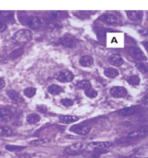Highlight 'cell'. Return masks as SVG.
<instances>
[{"label":"cell","instance_id":"cell-32","mask_svg":"<svg viewBox=\"0 0 148 158\" xmlns=\"http://www.w3.org/2000/svg\"><path fill=\"white\" fill-rule=\"evenodd\" d=\"M46 142L44 139H34L32 141L30 142V144L32 145V146H40V145L45 144Z\"/></svg>","mask_w":148,"mask_h":158},{"label":"cell","instance_id":"cell-35","mask_svg":"<svg viewBox=\"0 0 148 158\" xmlns=\"http://www.w3.org/2000/svg\"><path fill=\"white\" fill-rule=\"evenodd\" d=\"M141 102L143 104H145V105L148 104V93H146V94L145 95L143 98H142Z\"/></svg>","mask_w":148,"mask_h":158},{"label":"cell","instance_id":"cell-23","mask_svg":"<svg viewBox=\"0 0 148 158\" xmlns=\"http://www.w3.org/2000/svg\"><path fill=\"white\" fill-rule=\"evenodd\" d=\"M126 81L131 85H139L140 83V78L137 75H132L127 77Z\"/></svg>","mask_w":148,"mask_h":158},{"label":"cell","instance_id":"cell-24","mask_svg":"<svg viewBox=\"0 0 148 158\" xmlns=\"http://www.w3.org/2000/svg\"><path fill=\"white\" fill-rule=\"evenodd\" d=\"M26 120L29 124H36L40 121V116L37 114H31L27 115Z\"/></svg>","mask_w":148,"mask_h":158},{"label":"cell","instance_id":"cell-30","mask_svg":"<svg viewBox=\"0 0 148 158\" xmlns=\"http://www.w3.org/2000/svg\"><path fill=\"white\" fill-rule=\"evenodd\" d=\"M136 67L142 74H146V73H148V67L146 66V64H145L144 63H137L136 64Z\"/></svg>","mask_w":148,"mask_h":158},{"label":"cell","instance_id":"cell-20","mask_svg":"<svg viewBox=\"0 0 148 158\" xmlns=\"http://www.w3.org/2000/svg\"><path fill=\"white\" fill-rule=\"evenodd\" d=\"M47 91L49 92L50 94L56 96V95L61 94V93L63 92V89L61 87V86L58 85L53 84V85H49V87H48Z\"/></svg>","mask_w":148,"mask_h":158},{"label":"cell","instance_id":"cell-5","mask_svg":"<svg viewBox=\"0 0 148 158\" xmlns=\"http://www.w3.org/2000/svg\"><path fill=\"white\" fill-rule=\"evenodd\" d=\"M14 117V112L10 108L7 106L0 107V121L1 122H9Z\"/></svg>","mask_w":148,"mask_h":158},{"label":"cell","instance_id":"cell-16","mask_svg":"<svg viewBox=\"0 0 148 158\" xmlns=\"http://www.w3.org/2000/svg\"><path fill=\"white\" fill-rule=\"evenodd\" d=\"M78 120V117L72 116V115H61L59 117L60 122L63 123V124H71Z\"/></svg>","mask_w":148,"mask_h":158},{"label":"cell","instance_id":"cell-2","mask_svg":"<svg viewBox=\"0 0 148 158\" xmlns=\"http://www.w3.org/2000/svg\"><path fill=\"white\" fill-rule=\"evenodd\" d=\"M148 136V126L141 127L133 130L127 136L128 140H137Z\"/></svg>","mask_w":148,"mask_h":158},{"label":"cell","instance_id":"cell-38","mask_svg":"<svg viewBox=\"0 0 148 158\" xmlns=\"http://www.w3.org/2000/svg\"><path fill=\"white\" fill-rule=\"evenodd\" d=\"M5 81H4L3 79L2 78V77H0V90L2 89H3L4 87H5Z\"/></svg>","mask_w":148,"mask_h":158},{"label":"cell","instance_id":"cell-34","mask_svg":"<svg viewBox=\"0 0 148 158\" xmlns=\"http://www.w3.org/2000/svg\"><path fill=\"white\" fill-rule=\"evenodd\" d=\"M7 25L6 24V22H4L3 20H0V32H3L6 30Z\"/></svg>","mask_w":148,"mask_h":158},{"label":"cell","instance_id":"cell-37","mask_svg":"<svg viewBox=\"0 0 148 158\" xmlns=\"http://www.w3.org/2000/svg\"><path fill=\"white\" fill-rule=\"evenodd\" d=\"M140 33L142 35L148 36V30H147V29H142V30H140Z\"/></svg>","mask_w":148,"mask_h":158},{"label":"cell","instance_id":"cell-27","mask_svg":"<svg viewBox=\"0 0 148 158\" xmlns=\"http://www.w3.org/2000/svg\"><path fill=\"white\" fill-rule=\"evenodd\" d=\"M76 85L78 88L82 89H91V83L87 80H82V81H79L76 83Z\"/></svg>","mask_w":148,"mask_h":158},{"label":"cell","instance_id":"cell-18","mask_svg":"<svg viewBox=\"0 0 148 158\" xmlns=\"http://www.w3.org/2000/svg\"><path fill=\"white\" fill-rule=\"evenodd\" d=\"M104 74L106 77H109V78H115L117 76L119 75V72L117 69L113 68V67H108L104 70Z\"/></svg>","mask_w":148,"mask_h":158},{"label":"cell","instance_id":"cell-13","mask_svg":"<svg viewBox=\"0 0 148 158\" xmlns=\"http://www.w3.org/2000/svg\"><path fill=\"white\" fill-rule=\"evenodd\" d=\"M101 21L107 24H115L118 23V18L114 14H106L101 16Z\"/></svg>","mask_w":148,"mask_h":158},{"label":"cell","instance_id":"cell-22","mask_svg":"<svg viewBox=\"0 0 148 158\" xmlns=\"http://www.w3.org/2000/svg\"><path fill=\"white\" fill-rule=\"evenodd\" d=\"M23 53H24V49L23 48H17V49H14L10 52V55H9V59L16 60L20 57Z\"/></svg>","mask_w":148,"mask_h":158},{"label":"cell","instance_id":"cell-21","mask_svg":"<svg viewBox=\"0 0 148 158\" xmlns=\"http://www.w3.org/2000/svg\"><path fill=\"white\" fill-rule=\"evenodd\" d=\"M12 128H10L8 126H0V136L7 137L11 136L13 135Z\"/></svg>","mask_w":148,"mask_h":158},{"label":"cell","instance_id":"cell-40","mask_svg":"<svg viewBox=\"0 0 148 158\" xmlns=\"http://www.w3.org/2000/svg\"><path fill=\"white\" fill-rule=\"evenodd\" d=\"M1 154H2V153H1V151H0V155H1Z\"/></svg>","mask_w":148,"mask_h":158},{"label":"cell","instance_id":"cell-9","mask_svg":"<svg viewBox=\"0 0 148 158\" xmlns=\"http://www.w3.org/2000/svg\"><path fill=\"white\" fill-rule=\"evenodd\" d=\"M27 24L32 29H39V27H42V20L39 17L32 16L27 20Z\"/></svg>","mask_w":148,"mask_h":158},{"label":"cell","instance_id":"cell-26","mask_svg":"<svg viewBox=\"0 0 148 158\" xmlns=\"http://www.w3.org/2000/svg\"><path fill=\"white\" fill-rule=\"evenodd\" d=\"M36 92H37V90H36V88L28 87L26 88L24 90V95L27 98H32L34 96H36Z\"/></svg>","mask_w":148,"mask_h":158},{"label":"cell","instance_id":"cell-31","mask_svg":"<svg viewBox=\"0 0 148 158\" xmlns=\"http://www.w3.org/2000/svg\"><path fill=\"white\" fill-rule=\"evenodd\" d=\"M61 103L63 106H66V107H69L74 104V101L71 99H63L61 100Z\"/></svg>","mask_w":148,"mask_h":158},{"label":"cell","instance_id":"cell-28","mask_svg":"<svg viewBox=\"0 0 148 158\" xmlns=\"http://www.w3.org/2000/svg\"><path fill=\"white\" fill-rule=\"evenodd\" d=\"M1 16L6 21H11L12 20H14V13L13 12L3 11V12H1Z\"/></svg>","mask_w":148,"mask_h":158},{"label":"cell","instance_id":"cell-29","mask_svg":"<svg viewBox=\"0 0 148 158\" xmlns=\"http://www.w3.org/2000/svg\"><path fill=\"white\" fill-rule=\"evenodd\" d=\"M85 95L90 99H94L98 96V93L96 90L93 89H89L85 90Z\"/></svg>","mask_w":148,"mask_h":158},{"label":"cell","instance_id":"cell-15","mask_svg":"<svg viewBox=\"0 0 148 158\" xmlns=\"http://www.w3.org/2000/svg\"><path fill=\"white\" fill-rule=\"evenodd\" d=\"M60 43L64 47L68 48V49H73L75 47V42L72 39L69 37H63L60 39Z\"/></svg>","mask_w":148,"mask_h":158},{"label":"cell","instance_id":"cell-25","mask_svg":"<svg viewBox=\"0 0 148 158\" xmlns=\"http://www.w3.org/2000/svg\"><path fill=\"white\" fill-rule=\"evenodd\" d=\"M5 148L6 150L11 152H20L25 149V146H17V145H6Z\"/></svg>","mask_w":148,"mask_h":158},{"label":"cell","instance_id":"cell-1","mask_svg":"<svg viewBox=\"0 0 148 158\" xmlns=\"http://www.w3.org/2000/svg\"><path fill=\"white\" fill-rule=\"evenodd\" d=\"M32 39V31L27 29H21L16 32L13 36L12 39L16 43H25L29 42Z\"/></svg>","mask_w":148,"mask_h":158},{"label":"cell","instance_id":"cell-39","mask_svg":"<svg viewBox=\"0 0 148 158\" xmlns=\"http://www.w3.org/2000/svg\"><path fill=\"white\" fill-rule=\"evenodd\" d=\"M143 44V46H144V48L146 49V50L148 52V41H145Z\"/></svg>","mask_w":148,"mask_h":158},{"label":"cell","instance_id":"cell-8","mask_svg":"<svg viewBox=\"0 0 148 158\" xmlns=\"http://www.w3.org/2000/svg\"><path fill=\"white\" fill-rule=\"evenodd\" d=\"M129 52L134 59L140 61L146 60V56L143 53V51L139 47H131L129 49Z\"/></svg>","mask_w":148,"mask_h":158},{"label":"cell","instance_id":"cell-10","mask_svg":"<svg viewBox=\"0 0 148 158\" xmlns=\"http://www.w3.org/2000/svg\"><path fill=\"white\" fill-rule=\"evenodd\" d=\"M7 96H8V97L10 98V99L12 101L13 103H20L24 102V99L20 96V93L17 91H16V90H14V89L9 90L7 92Z\"/></svg>","mask_w":148,"mask_h":158},{"label":"cell","instance_id":"cell-7","mask_svg":"<svg viewBox=\"0 0 148 158\" xmlns=\"http://www.w3.org/2000/svg\"><path fill=\"white\" fill-rule=\"evenodd\" d=\"M91 130V127L89 125H75L70 128V131L80 135H86L89 134Z\"/></svg>","mask_w":148,"mask_h":158},{"label":"cell","instance_id":"cell-3","mask_svg":"<svg viewBox=\"0 0 148 158\" xmlns=\"http://www.w3.org/2000/svg\"><path fill=\"white\" fill-rule=\"evenodd\" d=\"M86 149V145L82 143H74L67 147L64 150V153L66 155H78L81 154Z\"/></svg>","mask_w":148,"mask_h":158},{"label":"cell","instance_id":"cell-4","mask_svg":"<svg viewBox=\"0 0 148 158\" xmlns=\"http://www.w3.org/2000/svg\"><path fill=\"white\" fill-rule=\"evenodd\" d=\"M55 77L57 80H58L61 82H71L74 79V74L69 70H63V71L58 72Z\"/></svg>","mask_w":148,"mask_h":158},{"label":"cell","instance_id":"cell-36","mask_svg":"<svg viewBox=\"0 0 148 158\" xmlns=\"http://www.w3.org/2000/svg\"><path fill=\"white\" fill-rule=\"evenodd\" d=\"M19 158H31L32 156V155L27 154V153H23V154H19L18 155Z\"/></svg>","mask_w":148,"mask_h":158},{"label":"cell","instance_id":"cell-6","mask_svg":"<svg viewBox=\"0 0 148 158\" xmlns=\"http://www.w3.org/2000/svg\"><path fill=\"white\" fill-rule=\"evenodd\" d=\"M110 93L112 97L121 99V98L125 97L128 94V92H127V89L122 86H114L110 89Z\"/></svg>","mask_w":148,"mask_h":158},{"label":"cell","instance_id":"cell-17","mask_svg":"<svg viewBox=\"0 0 148 158\" xmlns=\"http://www.w3.org/2000/svg\"><path fill=\"white\" fill-rule=\"evenodd\" d=\"M136 113V110L133 107L122 108V109H120L117 111V114H118V115H120V116H123V117L131 116V115L135 114Z\"/></svg>","mask_w":148,"mask_h":158},{"label":"cell","instance_id":"cell-11","mask_svg":"<svg viewBox=\"0 0 148 158\" xmlns=\"http://www.w3.org/2000/svg\"><path fill=\"white\" fill-rule=\"evenodd\" d=\"M128 18L134 22L140 21L143 18V12L142 11H135V10H128L126 11Z\"/></svg>","mask_w":148,"mask_h":158},{"label":"cell","instance_id":"cell-14","mask_svg":"<svg viewBox=\"0 0 148 158\" xmlns=\"http://www.w3.org/2000/svg\"><path fill=\"white\" fill-rule=\"evenodd\" d=\"M94 63V60L93 58L89 55H85L82 56L80 60H79V64L82 67H89L93 65Z\"/></svg>","mask_w":148,"mask_h":158},{"label":"cell","instance_id":"cell-12","mask_svg":"<svg viewBox=\"0 0 148 158\" xmlns=\"http://www.w3.org/2000/svg\"><path fill=\"white\" fill-rule=\"evenodd\" d=\"M108 62L112 66L115 67H120L124 64V60L121 56L117 55V54H112L108 57Z\"/></svg>","mask_w":148,"mask_h":158},{"label":"cell","instance_id":"cell-33","mask_svg":"<svg viewBox=\"0 0 148 158\" xmlns=\"http://www.w3.org/2000/svg\"><path fill=\"white\" fill-rule=\"evenodd\" d=\"M37 110L39 112L42 113V114H44V113L47 112V110H48L47 107H46L45 105H39V106H38Z\"/></svg>","mask_w":148,"mask_h":158},{"label":"cell","instance_id":"cell-19","mask_svg":"<svg viewBox=\"0 0 148 158\" xmlns=\"http://www.w3.org/2000/svg\"><path fill=\"white\" fill-rule=\"evenodd\" d=\"M89 146H94L96 148H100V149H104L110 147L112 146V143L109 141L106 142H93V143H89Z\"/></svg>","mask_w":148,"mask_h":158}]
</instances>
